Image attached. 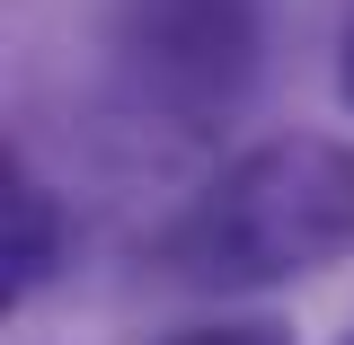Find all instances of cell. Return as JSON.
<instances>
[{
  "mask_svg": "<svg viewBox=\"0 0 354 345\" xmlns=\"http://www.w3.org/2000/svg\"><path fill=\"white\" fill-rule=\"evenodd\" d=\"M354 257V151L328 133H283L195 195V213L169 230V265L213 292L292 283Z\"/></svg>",
  "mask_w": 354,
  "mask_h": 345,
  "instance_id": "cell-1",
  "label": "cell"
},
{
  "mask_svg": "<svg viewBox=\"0 0 354 345\" xmlns=\"http://www.w3.org/2000/svg\"><path fill=\"white\" fill-rule=\"evenodd\" d=\"M257 0H115V53L142 106L177 124L230 115L257 80Z\"/></svg>",
  "mask_w": 354,
  "mask_h": 345,
  "instance_id": "cell-2",
  "label": "cell"
},
{
  "mask_svg": "<svg viewBox=\"0 0 354 345\" xmlns=\"http://www.w3.org/2000/svg\"><path fill=\"white\" fill-rule=\"evenodd\" d=\"M53 265H62V204H53V186L9 169V213H0V283H9V301L53 283Z\"/></svg>",
  "mask_w": 354,
  "mask_h": 345,
  "instance_id": "cell-3",
  "label": "cell"
},
{
  "mask_svg": "<svg viewBox=\"0 0 354 345\" xmlns=\"http://www.w3.org/2000/svg\"><path fill=\"white\" fill-rule=\"evenodd\" d=\"M169 345H292V337L266 328V319H239V328H186V337H169Z\"/></svg>",
  "mask_w": 354,
  "mask_h": 345,
  "instance_id": "cell-4",
  "label": "cell"
},
{
  "mask_svg": "<svg viewBox=\"0 0 354 345\" xmlns=\"http://www.w3.org/2000/svg\"><path fill=\"white\" fill-rule=\"evenodd\" d=\"M346 106H354V18H346Z\"/></svg>",
  "mask_w": 354,
  "mask_h": 345,
  "instance_id": "cell-5",
  "label": "cell"
},
{
  "mask_svg": "<svg viewBox=\"0 0 354 345\" xmlns=\"http://www.w3.org/2000/svg\"><path fill=\"white\" fill-rule=\"evenodd\" d=\"M346 345H354V337H346Z\"/></svg>",
  "mask_w": 354,
  "mask_h": 345,
  "instance_id": "cell-6",
  "label": "cell"
}]
</instances>
